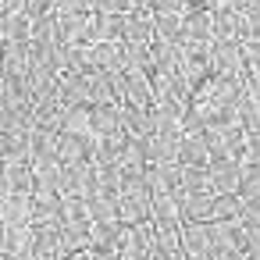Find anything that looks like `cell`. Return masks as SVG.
Segmentation results:
<instances>
[{"instance_id": "obj_7", "label": "cell", "mask_w": 260, "mask_h": 260, "mask_svg": "<svg viewBox=\"0 0 260 260\" xmlns=\"http://www.w3.org/2000/svg\"><path fill=\"white\" fill-rule=\"evenodd\" d=\"M178 164L182 168H210V150L203 136H185L182 150H178Z\"/></svg>"}, {"instance_id": "obj_9", "label": "cell", "mask_w": 260, "mask_h": 260, "mask_svg": "<svg viewBox=\"0 0 260 260\" xmlns=\"http://www.w3.org/2000/svg\"><path fill=\"white\" fill-rule=\"evenodd\" d=\"M61 132H64V136H82V139H89V136H93V107H68Z\"/></svg>"}, {"instance_id": "obj_3", "label": "cell", "mask_w": 260, "mask_h": 260, "mask_svg": "<svg viewBox=\"0 0 260 260\" xmlns=\"http://www.w3.org/2000/svg\"><path fill=\"white\" fill-rule=\"evenodd\" d=\"M210 185L217 196L242 192V164L239 160H210Z\"/></svg>"}, {"instance_id": "obj_5", "label": "cell", "mask_w": 260, "mask_h": 260, "mask_svg": "<svg viewBox=\"0 0 260 260\" xmlns=\"http://www.w3.org/2000/svg\"><path fill=\"white\" fill-rule=\"evenodd\" d=\"M61 96L68 107H93V75H61Z\"/></svg>"}, {"instance_id": "obj_14", "label": "cell", "mask_w": 260, "mask_h": 260, "mask_svg": "<svg viewBox=\"0 0 260 260\" xmlns=\"http://www.w3.org/2000/svg\"><path fill=\"white\" fill-rule=\"evenodd\" d=\"M210 11H235V15H246V11H249V0H210Z\"/></svg>"}, {"instance_id": "obj_13", "label": "cell", "mask_w": 260, "mask_h": 260, "mask_svg": "<svg viewBox=\"0 0 260 260\" xmlns=\"http://www.w3.org/2000/svg\"><path fill=\"white\" fill-rule=\"evenodd\" d=\"M25 15H29L32 22L54 18V15H57V0H29V4H25Z\"/></svg>"}, {"instance_id": "obj_4", "label": "cell", "mask_w": 260, "mask_h": 260, "mask_svg": "<svg viewBox=\"0 0 260 260\" xmlns=\"http://www.w3.org/2000/svg\"><path fill=\"white\" fill-rule=\"evenodd\" d=\"M125 111L121 104L114 107H93V136L96 139H111V136H125Z\"/></svg>"}, {"instance_id": "obj_6", "label": "cell", "mask_w": 260, "mask_h": 260, "mask_svg": "<svg viewBox=\"0 0 260 260\" xmlns=\"http://www.w3.org/2000/svg\"><path fill=\"white\" fill-rule=\"evenodd\" d=\"M214 43H239L242 47V15L214 11Z\"/></svg>"}, {"instance_id": "obj_16", "label": "cell", "mask_w": 260, "mask_h": 260, "mask_svg": "<svg viewBox=\"0 0 260 260\" xmlns=\"http://www.w3.org/2000/svg\"><path fill=\"white\" fill-rule=\"evenodd\" d=\"M242 164H260V136H249L246 143V160Z\"/></svg>"}, {"instance_id": "obj_19", "label": "cell", "mask_w": 260, "mask_h": 260, "mask_svg": "<svg viewBox=\"0 0 260 260\" xmlns=\"http://www.w3.org/2000/svg\"><path fill=\"white\" fill-rule=\"evenodd\" d=\"M246 260H260V256H256V253H246Z\"/></svg>"}, {"instance_id": "obj_15", "label": "cell", "mask_w": 260, "mask_h": 260, "mask_svg": "<svg viewBox=\"0 0 260 260\" xmlns=\"http://www.w3.org/2000/svg\"><path fill=\"white\" fill-rule=\"evenodd\" d=\"M25 4H29V0H0V15H4V18L22 15V11H25Z\"/></svg>"}, {"instance_id": "obj_2", "label": "cell", "mask_w": 260, "mask_h": 260, "mask_svg": "<svg viewBox=\"0 0 260 260\" xmlns=\"http://www.w3.org/2000/svg\"><path fill=\"white\" fill-rule=\"evenodd\" d=\"M157 29H153V11H132L125 15V47H153Z\"/></svg>"}, {"instance_id": "obj_18", "label": "cell", "mask_w": 260, "mask_h": 260, "mask_svg": "<svg viewBox=\"0 0 260 260\" xmlns=\"http://www.w3.org/2000/svg\"><path fill=\"white\" fill-rule=\"evenodd\" d=\"M182 260H207V256H182Z\"/></svg>"}, {"instance_id": "obj_17", "label": "cell", "mask_w": 260, "mask_h": 260, "mask_svg": "<svg viewBox=\"0 0 260 260\" xmlns=\"http://www.w3.org/2000/svg\"><path fill=\"white\" fill-rule=\"evenodd\" d=\"M182 256H185V253H182ZM182 256H178V253H168V249H153V253H150V260H182Z\"/></svg>"}, {"instance_id": "obj_20", "label": "cell", "mask_w": 260, "mask_h": 260, "mask_svg": "<svg viewBox=\"0 0 260 260\" xmlns=\"http://www.w3.org/2000/svg\"><path fill=\"white\" fill-rule=\"evenodd\" d=\"M47 260H64V256H47Z\"/></svg>"}, {"instance_id": "obj_12", "label": "cell", "mask_w": 260, "mask_h": 260, "mask_svg": "<svg viewBox=\"0 0 260 260\" xmlns=\"http://www.w3.org/2000/svg\"><path fill=\"white\" fill-rule=\"evenodd\" d=\"M246 43H260V8H249L242 15V47Z\"/></svg>"}, {"instance_id": "obj_10", "label": "cell", "mask_w": 260, "mask_h": 260, "mask_svg": "<svg viewBox=\"0 0 260 260\" xmlns=\"http://www.w3.org/2000/svg\"><path fill=\"white\" fill-rule=\"evenodd\" d=\"M242 214H246L242 196H235V192L217 196V203H214V221H242Z\"/></svg>"}, {"instance_id": "obj_11", "label": "cell", "mask_w": 260, "mask_h": 260, "mask_svg": "<svg viewBox=\"0 0 260 260\" xmlns=\"http://www.w3.org/2000/svg\"><path fill=\"white\" fill-rule=\"evenodd\" d=\"M57 15L61 18H86V15H96L93 0H57Z\"/></svg>"}, {"instance_id": "obj_8", "label": "cell", "mask_w": 260, "mask_h": 260, "mask_svg": "<svg viewBox=\"0 0 260 260\" xmlns=\"http://www.w3.org/2000/svg\"><path fill=\"white\" fill-rule=\"evenodd\" d=\"M29 36H32V18L25 11L0 22V40H4V47L8 43H29Z\"/></svg>"}, {"instance_id": "obj_1", "label": "cell", "mask_w": 260, "mask_h": 260, "mask_svg": "<svg viewBox=\"0 0 260 260\" xmlns=\"http://www.w3.org/2000/svg\"><path fill=\"white\" fill-rule=\"evenodd\" d=\"M210 61H214L217 79H228V82H239V86L249 82V64H246V54H242L239 43H214Z\"/></svg>"}]
</instances>
